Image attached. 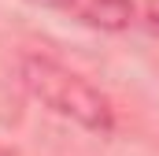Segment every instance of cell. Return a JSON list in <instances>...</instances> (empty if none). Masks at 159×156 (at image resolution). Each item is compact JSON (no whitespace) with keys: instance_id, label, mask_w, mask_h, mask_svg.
<instances>
[{"instance_id":"3","label":"cell","mask_w":159,"mask_h":156,"mask_svg":"<svg viewBox=\"0 0 159 156\" xmlns=\"http://www.w3.org/2000/svg\"><path fill=\"white\" fill-rule=\"evenodd\" d=\"M0 156H7V149H4V145H0Z\"/></svg>"},{"instance_id":"1","label":"cell","mask_w":159,"mask_h":156,"mask_svg":"<svg viewBox=\"0 0 159 156\" xmlns=\"http://www.w3.org/2000/svg\"><path fill=\"white\" fill-rule=\"evenodd\" d=\"M19 75H22V85L30 89V97L41 100L48 112L78 123L89 134H111L115 130V104H111V97L100 85H93L85 75L70 71L67 63L30 52V56H22Z\"/></svg>"},{"instance_id":"2","label":"cell","mask_w":159,"mask_h":156,"mask_svg":"<svg viewBox=\"0 0 159 156\" xmlns=\"http://www.w3.org/2000/svg\"><path fill=\"white\" fill-rule=\"evenodd\" d=\"M56 4L70 19H78L93 30H104V34L126 30L133 19V0H56Z\"/></svg>"},{"instance_id":"4","label":"cell","mask_w":159,"mask_h":156,"mask_svg":"<svg viewBox=\"0 0 159 156\" xmlns=\"http://www.w3.org/2000/svg\"><path fill=\"white\" fill-rule=\"evenodd\" d=\"M156 26H159V7H156Z\"/></svg>"}]
</instances>
